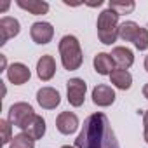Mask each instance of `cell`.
<instances>
[{"label":"cell","instance_id":"obj_1","mask_svg":"<svg viewBox=\"0 0 148 148\" xmlns=\"http://www.w3.org/2000/svg\"><path fill=\"white\" fill-rule=\"evenodd\" d=\"M77 148H120L110 120L105 113L98 112L84 120L82 131L75 139Z\"/></svg>","mask_w":148,"mask_h":148},{"label":"cell","instance_id":"obj_2","mask_svg":"<svg viewBox=\"0 0 148 148\" xmlns=\"http://www.w3.org/2000/svg\"><path fill=\"white\" fill-rule=\"evenodd\" d=\"M59 56H61V63L64 66V70H79L82 66V61H84V54H82V49H80V42L77 37L73 35H64L61 40H59Z\"/></svg>","mask_w":148,"mask_h":148},{"label":"cell","instance_id":"obj_3","mask_svg":"<svg viewBox=\"0 0 148 148\" xmlns=\"http://www.w3.org/2000/svg\"><path fill=\"white\" fill-rule=\"evenodd\" d=\"M119 12H115L113 9H105L103 12H99L98 16V37H99V42L105 44V45H112L117 37H119Z\"/></svg>","mask_w":148,"mask_h":148},{"label":"cell","instance_id":"obj_4","mask_svg":"<svg viewBox=\"0 0 148 148\" xmlns=\"http://www.w3.org/2000/svg\"><path fill=\"white\" fill-rule=\"evenodd\" d=\"M35 112L32 108V105L21 101V103H14L11 108H9V122L14 125V127H19V129H26L30 125V122L35 119Z\"/></svg>","mask_w":148,"mask_h":148},{"label":"cell","instance_id":"obj_5","mask_svg":"<svg viewBox=\"0 0 148 148\" xmlns=\"http://www.w3.org/2000/svg\"><path fill=\"white\" fill-rule=\"evenodd\" d=\"M86 92H87V84L82 79H70L66 82V94H68V103L71 106H82L86 101Z\"/></svg>","mask_w":148,"mask_h":148},{"label":"cell","instance_id":"obj_6","mask_svg":"<svg viewBox=\"0 0 148 148\" xmlns=\"http://www.w3.org/2000/svg\"><path fill=\"white\" fill-rule=\"evenodd\" d=\"M30 37L35 44H40V45H45L52 40L54 37V28L51 23H45V21H37L32 25L30 28Z\"/></svg>","mask_w":148,"mask_h":148},{"label":"cell","instance_id":"obj_7","mask_svg":"<svg viewBox=\"0 0 148 148\" xmlns=\"http://www.w3.org/2000/svg\"><path fill=\"white\" fill-rule=\"evenodd\" d=\"M37 103L44 108V110H54L56 106H59L61 103V96L56 89L52 87H42L37 91Z\"/></svg>","mask_w":148,"mask_h":148},{"label":"cell","instance_id":"obj_8","mask_svg":"<svg viewBox=\"0 0 148 148\" xmlns=\"http://www.w3.org/2000/svg\"><path fill=\"white\" fill-rule=\"evenodd\" d=\"M19 32H21V25L16 18H11V16L2 18L0 19V45L7 44V40L16 37Z\"/></svg>","mask_w":148,"mask_h":148},{"label":"cell","instance_id":"obj_9","mask_svg":"<svg viewBox=\"0 0 148 148\" xmlns=\"http://www.w3.org/2000/svg\"><path fill=\"white\" fill-rule=\"evenodd\" d=\"M32 73H30V68L23 63H12L9 68H7V79L11 84L14 86H23L30 80Z\"/></svg>","mask_w":148,"mask_h":148},{"label":"cell","instance_id":"obj_10","mask_svg":"<svg viewBox=\"0 0 148 148\" xmlns=\"http://www.w3.org/2000/svg\"><path fill=\"white\" fill-rule=\"evenodd\" d=\"M115 98V91L106 84H99L92 89V103L96 106H110L113 105Z\"/></svg>","mask_w":148,"mask_h":148},{"label":"cell","instance_id":"obj_11","mask_svg":"<svg viewBox=\"0 0 148 148\" xmlns=\"http://www.w3.org/2000/svg\"><path fill=\"white\" fill-rule=\"evenodd\" d=\"M56 127L61 134H71L79 127V117L73 112H63L56 119Z\"/></svg>","mask_w":148,"mask_h":148},{"label":"cell","instance_id":"obj_12","mask_svg":"<svg viewBox=\"0 0 148 148\" xmlns=\"http://www.w3.org/2000/svg\"><path fill=\"white\" fill-rule=\"evenodd\" d=\"M56 73V61L51 54H44L38 61H37V75L40 80L47 82L54 77Z\"/></svg>","mask_w":148,"mask_h":148},{"label":"cell","instance_id":"obj_13","mask_svg":"<svg viewBox=\"0 0 148 148\" xmlns=\"http://www.w3.org/2000/svg\"><path fill=\"white\" fill-rule=\"evenodd\" d=\"M92 64H94V70L99 73V75H112V71L115 70V68H113V66H115L113 58H112V54H108V52H98V54L94 56Z\"/></svg>","mask_w":148,"mask_h":148},{"label":"cell","instance_id":"obj_14","mask_svg":"<svg viewBox=\"0 0 148 148\" xmlns=\"http://www.w3.org/2000/svg\"><path fill=\"white\" fill-rule=\"evenodd\" d=\"M112 58H113V63H115L119 68H122V70L131 68L132 63H134V54H132V51L127 49V47H115V49L112 51Z\"/></svg>","mask_w":148,"mask_h":148},{"label":"cell","instance_id":"obj_15","mask_svg":"<svg viewBox=\"0 0 148 148\" xmlns=\"http://www.w3.org/2000/svg\"><path fill=\"white\" fill-rule=\"evenodd\" d=\"M110 80H112V84H113L117 89H120V91H127V89H131V86H132V75H131L127 70H122V68H115V70L112 71Z\"/></svg>","mask_w":148,"mask_h":148},{"label":"cell","instance_id":"obj_16","mask_svg":"<svg viewBox=\"0 0 148 148\" xmlns=\"http://www.w3.org/2000/svg\"><path fill=\"white\" fill-rule=\"evenodd\" d=\"M18 7L28 11L30 14L33 16H40V14H47L49 12V4L47 2H42V0H18Z\"/></svg>","mask_w":148,"mask_h":148},{"label":"cell","instance_id":"obj_17","mask_svg":"<svg viewBox=\"0 0 148 148\" xmlns=\"http://www.w3.org/2000/svg\"><path fill=\"white\" fill-rule=\"evenodd\" d=\"M23 132H26V134H28L30 138H33V139L44 138V134H45V120H44L40 115H35V119L30 122V125H28Z\"/></svg>","mask_w":148,"mask_h":148},{"label":"cell","instance_id":"obj_18","mask_svg":"<svg viewBox=\"0 0 148 148\" xmlns=\"http://www.w3.org/2000/svg\"><path fill=\"white\" fill-rule=\"evenodd\" d=\"M139 25L134 23V21H125L119 26V37L124 40V42H134L138 32H139Z\"/></svg>","mask_w":148,"mask_h":148},{"label":"cell","instance_id":"obj_19","mask_svg":"<svg viewBox=\"0 0 148 148\" xmlns=\"http://www.w3.org/2000/svg\"><path fill=\"white\" fill-rule=\"evenodd\" d=\"M35 146V139L30 138L26 132H19L12 138V141L9 143V148H33Z\"/></svg>","mask_w":148,"mask_h":148},{"label":"cell","instance_id":"obj_20","mask_svg":"<svg viewBox=\"0 0 148 148\" xmlns=\"http://www.w3.org/2000/svg\"><path fill=\"white\" fill-rule=\"evenodd\" d=\"M110 9H113L115 12L119 14H131L136 7V4L132 2V0H127V2H110L108 4Z\"/></svg>","mask_w":148,"mask_h":148},{"label":"cell","instance_id":"obj_21","mask_svg":"<svg viewBox=\"0 0 148 148\" xmlns=\"http://www.w3.org/2000/svg\"><path fill=\"white\" fill-rule=\"evenodd\" d=\"M132 44H134V47L138 51H146L148 49V30L146 28H139V32H138V35H136Z\"/></svg>","mask_w":148,"mask_h":148},{"label":"cell","instance_id":"obj_22","mask_svg":"<svg viewBox=\"0 0 148 148\" xmlns=\"http://www.w3.org/2000/svg\"><path fill=\"white\" fill-rule=\"evenodd\" d=\"M0 129H2V143L7 145L12 141L14 136H11V129H12V124L9 120H0Z\"/></svg>","mask_w":148,"mask_h":148},{"label":"cell","instance_id":"obj_23","mask_svg":"<svg viewBox=\"0 0 148 148\" xmlns=\"http://www.w3.org/2000/svg\"><path fill=\"white\" fill-rule=\"evenodd\" d=\"M143 125H145L143 138H145V141L148 143V110H146V112H145V115H143Z\"/></svg>","mask_w":148,"mask_h":148},{"label":"cell","instance_id":"obj_24","mask_svg":"<svg viewBox=\"0 0 148 148\" xmlns=\"http://www.w3.org/2000/svg\"><path fill=\"white\" fill-rule=\"evenodd\" d=\"M143 96L148 99V84H145V86H143Z\"/></svg>","mask_w":148,"mask_h":148},{"label":"cell","instance_id":"obj_25","mask_svg":"<svg viewBox=\"0 0 148 148\" xmlns=\"http://www.w3.org/2000/svg\"><path fill=\"white\" fill-rule=\"evenodd\" d=\"M145 70H146V71H148V56H146V58H145Z\"/></svg>","mask_w":148,"mask_h":148},{"label":"cell","instance_id":"obj_26","mask_svg":"<svg viewBox=\"0 0 148 148\" xmlns=\"http://www.w3.org/2000/svg\"><path fill=\"white\" fill-rule=\"evenodd\" d=\"M61 148H77V146H70V145H64V146H61Z\"/></svg>","mask_w":148,"mask_h":148}]
</instances>
